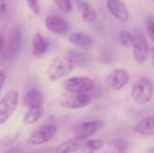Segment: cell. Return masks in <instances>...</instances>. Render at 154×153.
Returning <instances> with one entry per match:
<instances>
[{"label":"cell","instance_id":"obj_14","mask_svg":"<svg viewBox=\"0 0 154 153\" xmlns=\"http://www.w3.org/2000/svg\"><path fill=\"white\" fill-rule=\"evenodd\" d=\"M69 40L73 45H75L77 47H79V48L89 47L94 42L93 38L89 34H88L86 32H72L69 35Z\"/></svg>","mask_w":154,"mask_h":153},{"label":"cell","instance_id":"obj_33","mask_svg":"<svg viewBox=\"0 0 154 153\" xmlns=\"http://www.w3.org/2000/svg\"><path fill=\"white\" fill-rule=\"evenodd\" d=\"M153 1H154V0H153Z\"/></svg>","mask_w":154,"mask_h":153},{"label":"cell","instance_id":"obj_5","mask_svg":"<svg viewBox=\"0 0 154 153\" xmlns=\"http://www.w3.org/2000/svg\"><path fill=\"white\" fill-rule=\"evenodd\" d=\"M91 103V97L85 93H69L64 94L60 104L61 106L68 109H79L88 106Z\"/></svg>","mask_w":154,"mask_h":153},{"label":"cell","instance_id":"obj_18","mask_svg":"<svg viewBox=\"0 0 154 153\" xmlns=\"http://www.w3.org/2000/svg\"><path fill=\"white\" fill-rule=\"evenodd\" d=\"M42 95L37 88H31L24 96L23 102L28 107L40 106L42 104Z\"/></svg>","mask_w":154,"mask_h":153},{"label":"cell","instance_id":"obj_23","mask_svg":"<svg viewBox=\"0 0 154 153\" xmlns=\"http://www.w3.org/2000/svg\"><path fill=\"white\" fill-rule=\"evenodd\" d=\"M144 24L148 36L154 41V15H147L144 20Z\"/></svg>","mask_w":154,"mask_h":153},{"label":"cell","instance_id":"obj_11","mask_svg":"<svg viewBox=\"0 0 154 153\" xmlns=\"http://www.w3.org/2000/svg\"><path fill=\"white\" fill-rule=\"evenodd\" d=\"M129 79L130 75L127 70L124 69H116L109 73L107 77V83L111 89L117 91L124 88Z\"/></svg>","mask_w":154,"mask_h":153},{"label":"cell","instance_id":"obj_19","mask_svg":"<svg viewBox=\"0 0 154 153\" xmlns=\"http://www.w3.org/2000/svg\"><path fill=\"white\" fill-rule=\"evenodd\" d=\"M77 3H78V7H79V10L80 11L83 21L88 22V23L94 22L97 18V13L94 10V8H92L90 5H88L87 2L82 1V0H78Z\"/></svg>","mask_w":154,"mask_h":153},{"label":"cell","instance_id":"obj_1","mask_svg":"<svg viewBox=\"0 0 154 153\" xmlns=\"http://www.w3.org/2000/svg\"><path fill=\"white\" fill-rule=\"evenodd\" d=\"M74 69V62L68 56H58L53 58L47 68L48 78L51 81L60 79L68 76Z\"/></svg>","mask_w":154,"mask_h":153},{"label":"cell","instance_id":"obj_6","mask_svg":"<svg viewBox=\"0 0 154 153\" xmlns=\"http://www.w3.org/2000/svg\"><path fill=\"white\" fill-rule=\"evenodd\" d=\"M95 87V82L92 78L87 77H75L67 79L63 87L69 93H85L91 91Z\"/></svg>","mask_w":154,"mask_h":153},{"label":"cell","instance_id":"obj_30","mask_svg":"<svg viewBox=\"0 0 154 153\" xmlns=\"http://www.w3.org/2000/svg\"><path fill=\"white\" fill-rule=\"evenodd\" d=\"M22 152V151L19 149V148H11V149H9L8 151H5L4 153H21Z\"/></svg>","mask_w":154,"mask_h":153},{"label":"cell","instance_id":"obj_2","mask_svg":"<svg viewBox=\"0 0 154 153\" xmlns=\"http://www.w3.org/2000/svg\"><path fill=\"white\" fill-rule=\"evenodd\" d=\"M153 84L148 78H141L132 87L131 96L133 100L138 105L148 104L153 95Z\"/></svg>","mask_w":154,"mask_h":153},{"label":"cell","instance_id":"obj_25","mask_svg":"<svg viewBox=\"0 0 154 153\" xmlns=\"http://www.w3.org/2000/svg\"><path fill=\"white\" fill-rule=\"evenodd\" d=\"M69 58L71 59V60L74 62H77V63H81L82 61H87V57L85 54L81 53V52H79V51H76V50H71L69 52Z\"/></svg>","mask_w":154,"mask_h":153},{"label":"cell","instance_id":"obj_24","mask_svg":"<svg viewBox=\"0 0 154 153\" xmlns=\"http://www.w3.org/2000/svg\"><path fill=\"white\" fill-rule=\"evenodd\" d=\"M53 1L56 4V5L59 7V9L63 13L68 14L71 11L72 5L70 0H53Z\"/></svg>","mask_w":154,"mask_h":153},{"label":"cell","instance_id":"obj_16","mask_svg":"<svg viewBox=\"0 0 154 153\" xmlns=\"http://www.w3.org/2000/svg\"><path fill=\"white\" fill-rule=\"evenodd\" d=\"M85 142H83L82 140L73 138L70 140H68L62 143H60L54 151V153H71L82 149Z\"/></svg>","mask_w":154,"mask_h":153},{"label":"cell","instance_id":"obj_15","mask_svg":"<svg viewBox=\"0 0 154 153\" xmlns=\"http://www.w3.org/2000/svg\"><path fill=\"white\" fill-rule=\"evenodd\" d=\"M32 55L34 57H41L46 53L49 49V41L40 33L34 34L32 38Z\"/></svg>","mask_w":154,"mask_h":153},{"label":"cell","instance_id":"obj_20","mask_svg":"<svg viewBox=\"0 0 154 153\" xmlns=\"http://www.w3.org/2000/svg\"><path fill=\"white\" fill-rule=\"evenodd\" d=\"M129 149V142L125 140L118 139L111 142L103 153H126Z\"/></svg>","mask_w":154,"mask_h":153},{"label":"cell","instance_id":"obj_21","mask_svg":"<svg viewBox=\"0 0 154 153\" xmlns=\"http://www.w3.org/2000/svg\"><path fill=\"white\" fill-rule=\"evenodd\" d=\"M103 146L104 142L100 140H89L85 142L81 150L83 153H95L103 148Z\"/></svg>","mask_w":154,"mask_h":153},{"label":"cell","instance_id":"obj_7","mask_svg":"<svg viewBox=\"0 0 154 153\" xmlns=\"http://www.w3.org/2000/svg\"><path fill=\"white\" fill-rule=\"evenodd\" d=\"M22 46V32L19 26H14L9 34L8 42L3 56L6 60H13L20 51Z\"/></svg>","mask_w":154,"mask_h":153},{"label":"cell","instance_id":"obj_27","mask_svg":"<svg viewBox=\"0 0 154 153\" xmlns=\"http://www.w3.org/2000/svg\"><path fill=\"white\" fill-rule=\"evenodd\" d=\"M27 4L30 6L31 10L35 14H40L41 7H40V2H39V0H27Z\"/></svg>","mask_w":154,"mask_h":153},{"label":"cell","instance_id":"obj_8","mask_svg":"<svg viewBox=\"0 0 154 153\" xmlns=\"http://www.w3.org/2000/svg\"><path fill=\"white\" fill-rule=\"evenodd\" d=\"M103 125L101 121H88L84 123L78 124L72 127V132L74 133V138L79 140H85L93 134H95Z\"/></svg>","mask_w":154,"mask_h":153},{"label":"cell","instance_id":"obj_12","mask_svg":"<svg viewBox=\"0 0 154 153\" xmlns=\"http://www.w3.org/2000/svg\"><path fill=\"white\" fill-rule=\"evenodd\" d=\"M106 6L111 14L118 21L125 23L129 19V12L125 5L120 0H107Z\"/></svg>","mask_w":154,"mask_h":153},{"label":"cell","instance_id":"obj_9","mask_svg":"<svg viewBox=\"0 0 154 153\" xmlns=\"http://www.w3.org/2000/svg\"><path fill=\"white\" fill-rule=\"evenodd\" d=\"M134 37L135 40L133 46L134 56L135 60L139 64H143L147 60L150 55V48L148 46V42L144 35L142 32H137Z\"/></svg>","mask_w":154,"mask_h":153},{"label":"cell","instance_id":"obj_17","mask_svg":"<svg viewBox=\"0 0 154 153\" xmlns=\"http://www.w3.org/2000/svg\"><path fill=\"white\" fill-rule=\"evenodd\" d=\"M44 114V108L42 106L28 107L27 111L23 115V123L26 124H32L38 122Z\"/></svg>","mask_w":154,"mask_h":153},{"label":"cell","instance_id":"obj_3","mask_svg":"<svg viewBox=\"0 0 154 153\" xmlns=\"http://www.w3.org/2000/svg\"><path fill=\"white\" fill-rule=\"evenodd\" d=\"M19 103V93L12 90L4 95L0 100V124H5L16 110Z\"/></svg>","mask_w":154,"mask_h":153},{"label":"cell","instance_id":"obj_29","mask_svg":"<svg viewBox=\"0 0 154 153\" xmlns=\"http://www.w3.org/2000/svg\"><path fill=\"white\" fill-rule=\"evenodd\" d=\"M5 13V0H1V18L4 17Z\"/></svg>","mask_w":154,"mask_h":153},{"label":"cell","instance_id":"obj_32","mask_svg":"<svg viewBox=\"0 0 154 153\" xmlns=\"http://www.w3.org/2000/svg\"><path fill=\"white\" fill-rule=\"evenodd\" d=\"M150 153H154V148L152 149V151H151V152Z\"/></svg>","mask_w":154,"mask_h":153},{"label":"cell","instance_id":"obj_13","mask_svg":"<svg viewBox=\"0 0 154 153\" xmlns=\"http://www.w3.org/2000/svg\"><path fill=\"white\" fill-rule=\"evenodd\" d=\"M134 131L143 136L154 135V115L141 119L134 127Z\"/></svg>","mask_w":154,"mask_h":153},{"label":"cell","instance_id":"obj_31","mask_svg":"<svg viewBox=\"0 0 154 153\" xmlns=\"http://www.w3.org/2000/svg\"><path fill=\"white\" fill-rule=\"evenodd\" d=\"M150 57H151V63L154 68V47L150 48Z\"/></svg>","mask_w":154,"mask_h":153},{"label":"cell","instance_id":"obj_28","mask_svg":"<svg viewBox=\"0 0 154 153\" xmlns=\"http://www.w3.org/2000/svg\"><path fill=\"white\" fill-rule=\"evenodd\" d=\"M5 78H6L5 71L4 69H1L0 70V88L1 89L4 87V84H5Z\"/></svg>","mask_w":154,"mask_h":153},{"label":"cell","instance_id":"obj_22","mask_svg":"<svg viewBox=\"0 0 154 153\" xmlns=\"http://www.w3.org/2000/svg\"><path fill=\"white\" fill-rule=\"evenodd\" d=\"M118 39H119V42L123 46L129 48V47H133L134 46L135 37H134V35H133L128 31H122L119 33Z\"/></svg>","mask_w":154,"mask_h":153},{"label":"cell","instance_id":"obj_26","mask_svg":"<svg viewBox=\"0 0 154 153\" xmlns=\"http://www.w3.org/2000/svg\"><path fill=\"white\" fill-rule=\"evenodd\" d=\"M18 135H19V133H15V134H12V135H10V136H8V137L3 138L2 141H1V147L4 148V147L10 146V145L17 139Z\"/></svg>","mask_w":154,"mask_h":153},{"label":"cell","instance_id":"obj_10","mask_svg":"<svg viewBox=\"0 0 154 153\" xmlns=\"http://www.w3.org/2000/svg\"><path fill=\"white\" fill-rule=\"evenodd\" d=\"M46 28L56 35H66L69 30V23L61 16L51 14L45 19Z\"/></svg>","mask_w":154,"mask_h":153},{"label":"cell","instance_id":"obj_4","mask_svg":"<svg viewBox=\"0 0 154 153\" xmlns=\"http://www.w3.org/2000/svg\"><path fill=\"white\" fill-rule=\"evenodd\" d=\"M58 128L55 124H43L34 130L27 138V143L31 145H41L50 142L57 133Z\"/></svg>","mask_w":154,"mask_h":153}]
</instances>
